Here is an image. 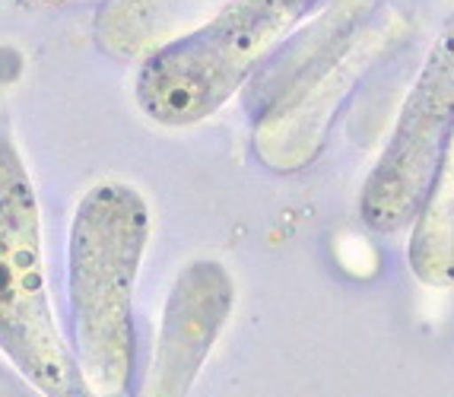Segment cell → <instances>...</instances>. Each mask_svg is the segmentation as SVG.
<instances>
[{
    "mask_svg": "<svg viewBox=\"0 0 454 397\" xmlns=\"http://www.w3.org/2000/svg\"><path fill=\"white\" fill-rule=\"evenodd\" d=\"M150 236L140 191L96 184L70 230V318L76 362L98 397H124L134 375V283Z\"/></svg>",
    "mask_w": 454,
    "mask_h": 397,
    "instance_id": "obj_1",
    "label": "cell"
},
{
    "mask_svg": "<svg viewBox=\"0 0 454 397\" xmlns=\"http://www.w3.org/2000/svg\"><path fill=\"white\" fill-rule=\"evenodd\" d=\"M325 0H232L207 26L146 58L137 74V105L166 128L204 121Z\"/></svg>",
    "mask_w": 454,
    "mask_h": 397,
    "instance_id": "obj_2",
    "label": "cell"
},
{
    "mask_svg": "<svg viewBox=\"0 0 454 397\" xmlns=\"http://www.w3.org/2000/svg\"><path fill=\"white\" fill-rule=\"evenodd\" d=\"M0 350L45 397H98L54 321L35 191L7 134H0Z\"/></svg>",
    "mask_w": 454,
    "mask_h": 397,
    "instance_id": "obj_3",
    "label": "cell"
},
{
    "mask_svg": "<svg viewBox=\"0 0 454 397\" xmlns=\"http://www.w3.org/2000/svg\"><path fill=\"white\" fill-rule=\"evenodd\" d=\"M454 144V19L432 45L385 153L365 178L363 220L379 232H397L429 200Z\"/></svg>",
    "mask_w": 454,
    "mask_h": 397,
    "instance_id": "obj_4",
    "label": "cell"
},
{
    "mask_svg": "<svg viewBox=\"0 0 454 397\" xmlns=\"http://www.w3.org/2000/svg\"><path fill=\"white\" fill-rule=\"evenodd\" d=\"M235 306V283L220 261H194L175 280L144 397H188Z\"/></svg>",
    "mask_w": 454,
    "mask_h": 397,
    "instance_id": "obj_5",
    "label": "cell"
},
{
    "mask_svg": "<svg viewBox=\"0 0 454 397\" xmlns=\"http://www.w3.org/2000/svg\"><path fill=\"white\" fill-rule=\"evenodd\" d=\"M419 214L423 220L410 245L413 270L423 283H454V144Z\"/></svg>",
    "mask_w": 454,
    "mask_h": 397,
    "instance_id": "obj_6",
    "label": "cell"
}]
</instances>
